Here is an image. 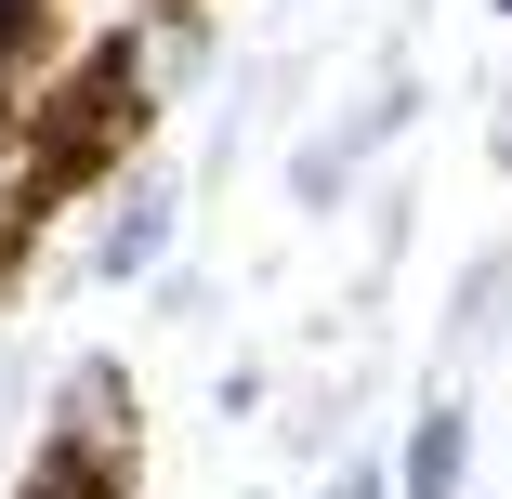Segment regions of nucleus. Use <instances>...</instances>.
I'll return each mask as SVG.
<instances>
[{
  "mask_svg": "<svg viewBox=\"0 0 512 499\" xmlns=\"http://www.w3.org/2000/svg\"><path fill=\"white\" fill-rule=\"evenodd\" d=\"M53 473H79L92 499H119L132 486V381L119 368H66V394H53V447H40Z\"/></svg>",
  "mask_w": 512,
  "mask_h": 499,
  "instance_id": "nucleus-1",
  "label": "nucleus"
},
{
  "mask_svg": "<svg viewBox=\"0 0 512 499\" xmlns=\"http://www.w3.org/2000/svg\"><path fill=\"white\" fill-rule=\"evenodd\" d=\"M171 224H184V197L171 184H119L106 211H92V289H132V276H158V250H171Z\"/></svg>",
  "mask_w": 512,
  "mask_h": 499,
  "instance_id": "nucleus-2",
  "label": "nucleus"
},
{
  "mask_svg": "<svg viewBox=\"0 0 512 499\" xmlns=\"http://www.w3.org/2000/svg\"><path fill=\"white\" fill-rule=\"evenodd\" d=\"M394 132H407V79H394V92H368L355 119H329L316 145L289 158V184H302V211H329V197H355V171H368V158H381Z\"/></svg>",
  "mask_w": 512,
  "mask_h": 499,
  "instance_id": "nucleus-3",
  "label": "nucleus"
},
{
  "mask_svg": "<svg viewBox=\"0 0 512 499\" xmlns=\"http://www.w3.org/2000/svg\"><path fill=\"white\" fill-rule=\"evenodd\" d=\"M473 486V408L460 394H421V421L394 447V499H460Z\"/></svg>",
  "mask_w": 512,
  "mask_h": 499,
  "instance_id": "nucleus-4",
  "label": "nucleus"
},
{
  "mask_svg": "<svg viewBox=\"0 0 512 499\" xmlns=\"http://www.w3.org/2000/svg\"><path fill=\"white\" fill-rule=\"evenodd\" d=\"M40 197H66V184H53L40 132H27V106H14V92H0V263L27 250V224H40Z\"/></svg>",
  "mask_w": 512,
  "mask_h": 499,
  "instance_id": "nucleus-5",
  "label": "nucleus"
},
{
  "mask_svg": "<svg viewBox=\"0 0 512 499\" xmlns=\"http://www.w3.org/2000/svg\"><path fill=\"white\" fill-rule=\"evenodd\" d=\"M499 289H512V263L486 250V263L460 276V303H447V342H486V329H499Z\"/></svg>",
  "mask_w": 512,
  "mask_h": 499,
  "instance_id": "nucleus-6",
  "label": "nucleus"
},
{
  "mask_svg": "<svg viewBox=\"0 0 512 499\" xmlns=\"http://www.w3.org/2000/svg\"><path fill=\"white\" fill-rule=\"evenodd\" d=\"M329 499H394V473H381V460H355V473H329Z\"/></svg>",
  "mask_w": 512,
  "mask_h": 499,
  "instance_id": "nucleus-7",
  "label": "nucleus"
},
{
  "mask_svg": "<svg viewBox=\"0 0 512 499\" xmlns=\"http://www.w3.org/2000/svg\"><path fill=\"white\" fill-rule=\"evenodd\" d=\"M499 14H512V0H499Z\"/></svg>",
  "mask_w": 512,
  "mask_h": 499,
  "instance_id": "nucleus-8",
  "label": "nucleus"
}]
</instances>
